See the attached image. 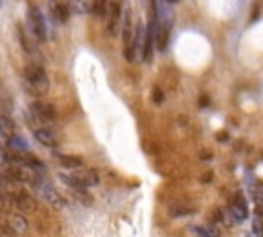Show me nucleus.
I'll list each match as a JSON object with an SVG mask.
<instances>
[{"mask_svg": "<svg viewBox=\"0 0 263 237\" xmlns=\"http://www.w3.org/2000/svg\"><path fill=\"white\" fill-rule=\"evenodd\" d=\"M167 3H177V0H167Z\"/></svg>", "mask_w": 263, "mask_h": 237, "instance_id": "obj_14", "label": "nucleus"}, {"mask_svg": "<svg viewBox=\"0 0 263 237\" xmlns=\"http://www.w3.org/2000/svg\"><path fill=\"white\" fill-rule=\"evenodd\" d=\"M124 56H126L128 62H134L136 60V47L134 45H126L124 47Z\"/></svg>", "mask_w": 263, "mask_h": 237, "instance_id": "obj_12", "label": "nucleus"}, {"mask_svg": "<svg viewBox=\"0 0 263 237\" xmlns=\"http://www.w3.org/2000/svg\"><path fill=\"white\" fill-rule=\"evenodd\" d=\"M49 9H51V15L56 17V21H60V23H66V21H68L70 11H68L66 3H62V0H51Z\"/></svg>", "mask_w": 263, "mask_h": 237, "instance_id": "obj_8", "label": "nucleus"}, {"mask_svg": "<svg viewBox=\"0 0 263 237\" xmlns=\"http://www.w3.org/2000/svg\"><path fill=\"white\" fill-rule=\"evenodd\" d=\"M29 23H31V29L37 35V39L43 41L47 37V31H45V21H43V15L39 13V9H35V7L29 9Z\"/></svg>", "mask_w": 263, "mask_h": 237, "instance_id": "obj_3", "label": "nucleus"}, {"mask_svg": "<svg viewBox=\"0 0 263 237\" xmlns=\"http://www.w3.org/2000/svg\"><path fill=\"white\" fill-rule=\"evenodd\" d=\"M60 163L66 165V167H70V169H80V167H84L82 159H80V157H72V155H60Z\"/></svg>", "mask_w": 263, "mask_h": 237, "instance_id": "obj_9", "label": "nucleus"}, {"mask_svg": "<svg viewBox=\"0 0 263 237\" xmlns=\"http://www.w3.org/2000/svg\"><path fill=\"white\" fill-rule=\"evenodd\" d=\"M9 200H11V206L15 210H33L35 208V200L25 192H11Z\"/></svg>", "mask_w": 263, "mask_h": 237, "instance_id": "obj_5", "label": "nucleus"}, {"mask_svg": "<svg viewBox=\"0 0 263 237\" xmlns=\"http://www.w3.org/2000/svg\"><path fill=\"white\" fill-rule=\"evenodd\" d=\"M9 145H11L13 149H17L19 153H25V151H27V142H25L19 134H15V132L9 136Z\"/></svg>", "mask_w": 263, "mask_h": 237, "instance_id": "obj_11", "label": "nucleus"}, {"mask_svg": "<svg viewBox=\"0 0 263 237\" xmlns=\"http://www.w3.org/2000/svg\"><path fill=\"white\" fill-rule=\"evenodd\" d=\"M228 215L237 221V223H243L247 219V202L243 200V196H237L232 202H230V208H228Z\"/></svg>", "mask_w": 263, "mask_h": 237, "instance_id": "obj_7", "label": "nucleus"}, {"mask_svg": "<svg viewBox=\"0 0 263 237\" xmlns=\"http://www.w3.org/2000/svg\"><path fill=\"white\" fill-rule=\"evenodd\" d=\"M154 101L156 103H163L165 101V95H163V91L159 87H154Z\"/></svg>", "mask_w": 263, "mask_h": 237, "instance_id": "obj_13", "label": "nucleus"}, {"mask_svg": "<svg viewBox=\"0 0 263 237\" xmlns=\"http://www.w3.org/2000/svg\"><path fill=\"white\" fill-rule=\"evenodd\" d=\"M25 78H27V83H29L31 87H35L37 91H45V89H47V74H45V70H43L39 64H35V62H31V64L25 66Z\"/></svg>", "mask_w": 263, "mask_h": 237, "instance_id": "obj_1", "label": "nucleus"}, {"mask_svg": "<svg viewBox=\"0 0 263 237\" xmlns=\"http://www.w3.org/2000/svg\"><path fill=\"white\" fill-rule=\"evenodd\" d=\"M107 9H109V0H93L91 11H93L95 15H99V17L105 19V15H107Z\"/></svg>", "mask_w": 263, "mask_h": 237, "instance_id": "obj_10", "label": "nucleus"}, {"mask_svg": "<svg viewBox=\"0 0 263 237\" xmlns=\"http://www.w3.org/2000/svg\"><path fill=\"white\" fill-rule=\"evenodd\" d=\"M31 114L39 124H49L56 120V108L47 101H33L31 103Z\"/></svg>", "mask_w": 263, "mask_h": 237, "instance_id": "obj_2", "label": "nucleus"}, {"mask_svg": "<svg viewBox=\"0 0 263 237\" xmlns=\"http://www.w3.org/2000/svg\"><path fill=\"white\" fill-rule=\"evenodd\" d=\"M120 19H122V5L120 3H109L107 15H105V23H107V33L109 35H113L118 31Z\"/></svg>", "mask_w": 263, "mask_h": 237, "instance_id": "obj_4", "label": "nucleus"}, {"mask_svg": "<svg viewBox=\"0 0 263 237\" xmlns=\"http://www.w3.org/2000/svg\"><path fill=\"white\" fill-rule=\"evenodd\" d=\"M33 134H35L37 142H41L43 147H47V149H56V147H58V136H56V132L51 130V128L39 126V128H35Z\"/></svg>", "mask_w": 263, "mask_h": 237, "instance_id": "obj_6", "label": "nucleus"}]
</instances>
